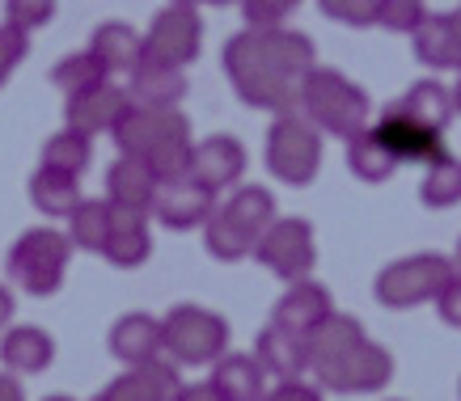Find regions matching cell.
Returning <instances> with one entry per match:
<instances>
[{
    "label": "cell",
    "instance_id": "obj_1",
    "mask_svg": "<svg viewBox=\"0 0 461 401\" xmlns=\"http://www.w3.org/2000/svg\"><path fill=\"white\" fill-rule=\"evenodd\" d=\"M224 76L254 111H293L305 72L318 64L313 42L284 26H246L224 42Z\"/></svg>",
    "mask_w": 461,
    "mask_h": 401
},
{
    "label": "cell",
    "instance_id": "obj_2",
    "mask_svg": "<svg viewBox=\"0 0 461 401\" xmlns=\"http://www.w3.org/2000/svg\"><path fill=\"white\" fill-rule=\"evenodd\" d=\"M114 148L123 156H136L153 169L161 182L182 178L186 161H191V119L174 106V111H153V106H131L111 131Z\"/></svg>",
    "mask_w": 461,
    "mask_h": 401
},
{
    "label": "cell",
    "instance_id": "obj_3",
    "mask_svg": "<svg viewBox=\"0 0 461 401\" xmlns=\"http://www.w3.org/2000/svg\"><path fill=\"white\" fill-rule=\"evenodd\" d=\"M296 106L309 123L318 127L321 136L348 139L356 131L368 127V114H373V102L356 81H348L343 72L335 68H313L305 72V81L296 89Z\"/></svg>",
    "mask_w": 461,
    "mask_h": 401
},
{
    "label": "cell",
    "instance_id": "obj_4",
    "mask_svg": "<svg viewBox=\"0 0 461 401\" xmlns=\"http://www.w3.org/2000/svg\"><path fill=\"white\" fill-rule=\"evenodd\" d=\"M77 245H72L68 233H59L51 224H39V228H26L17 236L9 254H5V271L26 296H56L64 288V275H68V263Z\"/></svg>",
    "mask_w": 461,
    "mask_h": 401
},
{
    "label": "cell",
    "instance_id": "obj_5",
    "mask_svg": "<svg viewBox=\"0 0 461 401\" xmlns=\"http://www.w3.org/2000/svg\"><path fill=\"white\" fill-rule=\"evenodd\" d=\"M448 279H453V258H445V254H406V258H393L390 266L377 271L373 296H377L381 308L402 313V308L432 305Z\"/></svg>",
    "mask_w": 461,
    "mask_h": 401
},
{
    "label": "cell",
    "instance_id": "obj_6",
    "mask_svg": "<svg viewBox=\"0 0 461 401\" xmlns=\"http://www.w3.org/2000/svg\"><path fill=\"white\" fill-rule=\"evenodd\" d=\"M267 169L284 186H309L321 169V131L301 111H280L267 131Z\"/></svg>",
    "mask_w": 461,
    "mask_h": 401
},
{
    "label": "cell",
    "instance_id": "obj_7",
    "mask_svg": "<svg viewBox=\"0 0 461 401\" xmlns=\"http://www.w3.org/2000/svg\"><path fill=\"white\" fill-rule=\"evenodd\" d=\"M161 338L178 368H212L229 351V321L203 305H178L161 317Z\"/></svg>",
    "mask_w": 461,
    "mask_h": 401
},
{
    "label": "cell",
    "instance_id": "obj_8",
    "mask_svg": "<svg viewBox=\"0 0 461 401\" xmlns=\"http://www.w3.org/2000/svg\"><path fill=\"white\" fill-rule=\"evenodd\" d=\"M254 258L276 279H284V283L305 279V275H313V266H318V233H313V224L301 220V216H276L271 228L258 236Z\"/></svg>",
    "mask_w": 461,
    "mask_h": 401
},
{
    "label": "cell",
    "instance_id": "obj_9",
    "mask_svg": "<svg viewBox=\"0 0 461 401\" xmlns=\"http://www.w3.org/2000/svg\"><path fill=\"white\" fill-rule=\"evenodd\" d=\"M318 385L326 393H339V397H364V393H381V388L393 380V355L381 343H356L351 351H343L339 360L321 363Z\"/></svg>",
    "mask_w": 461,
    "mask_h": 401
},
{
    "label": "cell",
    "instance_id": "obj_10",
    "mask_svg": "<svg viewBox=\"0 0 461 401\" xmlns=\"http://www.w3.org/2000/svg\"><path fill=\"white\" fill-rule=\"evenodd\" d=\"M199 51H203V22L195 4H169L144 30V59L186 68L199 59Z\"/></svg>",
    "mask_w": 461,
    "mask_h": 401
},
{
    "label": "cell",
    "instance_id": "obj_11",
    "mask_svg": "<svg viewBox=\"0 0 461 401\" xmlns=\"http://www.w3.org/2000/svg\"><path fill=\"white\" fill-rule=\"evenodd\" d=\"M216 211V194L208 186H199L195 178H169L161 182V191H157V203H153V216L161 228L169 233H195L208 224V216Z\"/></svg>",
    "mask_w": 461,
    "mask_h": 401
},
{
    "label": "cell",
    "instance_id": "obj_12",
    "mask_svg": "<svg viewBox=\"0 0 461 401\" xmlns=\"http://www.w3.org/2000/svg\"><path fill=\"white\" fill-rule=\"evenodd\" d=\"M64 102H68V106H64V123L85 131V136H111L114 127H119V119L131 111L127 89H119L111 76L98 85H89V89H81V94L64 97Z\"/></svg>",
    "mask_w": 461,
    "mask_h": 401
},
{
    "label": "cell",
    "instance_id": "obj_13",
    "mask_svg": "<svg viewBox=\"0 0 461 401\" xmlns=\"http://www.w3.org/2000/svg\"><path fill=\"white\" fill-rule=\"evenodd\" d=\"M246 174V148L238 136H208L195 139L191 161H186V178H195L199 186H208L212 194L233 191Z\"/></svg>",
    "mask_w": 461,
    "mask_h": 401
},
{
    "label": "cell",
    "instance_id": "obj_14",
    "mask_svg": "<svg viewBox=\"0 0 461 401\" xmlns=\"http://www.w3.org/2000/svg\"><path fill=\"white\" fill-rule=\"evenodd\" d=\"M182 388L178 380V363L174 360H149V363H131L114 376L111 385L102 388L106 401H174V393Z\"/></svg>",
    "mask_w": 461,
    "mask_h": 401
},
{
    "label": "cell",
    "instance_id": "obj_15",
    "mask_svg": "<svg viewBox=\"0 0 461 401\" xmlns=\"http://www.w3.org/2000/svg\"><path fill=\"white\" fill-rule=\"evenodd\" d=\"M373 131H377L381 144L398 156V165H428V161H436V156L445 153V136H440V131H428L423 123L398 114L393 106L381 114Z\"/></svg>",
    "mask_w": 461,
    "mask_h": 401
},
{
    "label": "cell",
    "instance_id": "obj_16",
    "mask_svg": "<svg viewBox=\"0 0 461 401\" xmlns=\"http://www.w3.org/2000/svg\"><path fill=\"white\" fill-rule=\"evenodd\" d=\"M254 355L258 363L267 368V376H276V380H296V376L309 372V343L305 334L288 330L280 321H267L258 338H254Z\"/></svg>",
    "mask_w": 461,
    "mask_h": 401
},
{
    "label": "cell",
    "instance_id": "obj_17",
    "mask_svg": "<svg viewBox=\"0 0 461 401\" xmlns=\"http://www.w3.org/2000/svg\"><path fill=\"white\" fill-rule=\"evenodd\" d=\"M330 313H335L330 288L305 275V279H293V283L284 288V296L276 300V308H271V321H280V325H288V330H296V334H309L321 317H330Z\"/></svg>",
    "mask_w": 461,
    "mask_h": 401
},
{
    "label": "cell",
    "instance_id": "obj_18",
    "mask_svg": "<svg viewBox=\"0 0 461 401\" xmlns=\"http://www.w3.org/2000/svg\"><path fill=\"white\" fill-rule=\"evenodd\" d=\"M106 346H111V355L123 363V368L157 360V355L166 351L161 317H153V313H123V317L111 325V334H106Z\"/></svg>",
    "mask_w": 461,
    "mask_h": 401
},
{
    "label": "cell",
    "instance_id": "obj_19",
    "mask_svg": "<svg viewBox=\"0 0 461 401\" xmlns=\"http://www.w3.org/2000/svg\"><path fill=\"white\" fill-rule=\"evenodd\" d=\"M0 363L17 376H39L56 363V338L42 325H5L0 330Z\"/></svg>",
    "mask_w": 461,
    "mask_h": 401
},
{
    "label": "cell",
    "instance_id": "obj_20",
    "mask_svg": "<svg viewBox=\"0 0 461 401\" xmlns=\"http://www.w3.org/2000/svg\"><path fill=\"white\" fill-rule=\"evenodd\" d=\"M157 191H161V178H157V174L144 165V161H136V156H123V153H119V161L106 169V199H111L114 208L153 216Z\"/></svg>",
    "mask_w": 461,
    "mask_h": 401
},
{
    "label": "cell",
    "instance_id": "obj_21",
    "mask_svg": "<svg viewBox=\"0 0 461 401\" xmlns=\"http://www.w3.org/2000/svg\"><path fill=\"white\" fill-rule=\"evenodd\" d=\"M127 97H131V106L174 111V106H182V97H186V68L144 59L140 68L127 76Z\"/></svg>",
    "mask_w": 461,
    "mask_h": 401
},
{
    "label": "cell",
    "instance_id": "obj_22",
    "mask_svg": "<svg viewBox=\"0 0 461 401\" xmlns=\"http://www.w3.org/2000/svg\"><path fill=\"white\" fill-rule=\"evenodd\" d=\"M208 385L216 388L224 401H263L267 388H271L258 355H241V351H224L221 360L212 363Z\"/></svg>",
    "mask_w": 461,
    "mask_h": 401
},
{
    "label": "cell",
    "instance_id": "obj_23",
    "mask_svg": "<svg viewBox=\"0 0 461 401\" xmlns=\"http://www.w3.org/2000/svg\"><path fill=\"white\" fill-rule=\"evenodd\" d=\"M102 258L119 271H136L153 258V233H149V216L144 211H123L114 208V224H111V241L102 249Z\"/></svg>",
    "mask_w": 461,
    "mask_h": 401
},
{
    "label": "cell",
    "instance_id": "obj_24",
    "mask_svg": "<svg viewBox=\"0 0 461 401\" xmlns=\"http://www.w3.org/2000/svg\"><path fill=\"white\" fill-rule=\"evenodd\" d=\"M411 51H415V59H420L423 68H432V72L461 68V34H457L453 13L423 17V26L411 34Z\"/></svg>",
    "mask_w": 461,
    "mask_h": 401
},
{
    "label": "cell",
    "instance_id": "obj_25",
    "mask_svg": "<svg viewBox=\"0 0 461 401\" xmlns=\"http://www.w3.org/2000/svg\"><path fill=\"white\" fill-rule=\"evenodd\" d=\"M89 51L102 59V68L111 72H131L144 64V34L136 26H127V22H102L94 30V39H89Z\"/></svg>",
    "mask_w": 461,
    "mask_h": 401
},
{
    "label": "cell",
    "instance_id": "obj_26",
    "mask_svg": "<svg viewBox=\"0 0 461 401\" xmlns=\"http://www.w3.org/2000/svg\"><path fill=\"white\" fill-rule=\"evenodd\" d=\"M393 111L406 114V119H415V123H423L428 131H440L445 136V127L453 123V89L448 85H440L436 76H423V81H415L411 89H406L398 102H393Z\"/></svg>",
    "mask_w": 461,
    "mask_h": 401
},
{
    "label": "cell",
    "instance_id": "obj_27",
    "mask_svg": "<svg viewBox=\"0 0 461 401\" xmlns=\"http://www.w3.org/2000/svg\"><path fill=\"white\" fill-rule=\"evenodd\" d=\"M343 161H348V174L356 182H364V186H381V182H390L393 174H398V156L385 148L377 139V131L373 127H364V131H356V136H348V148H343Z\"/></svg>",
    "mask_w": 461,
    "mask_h": 401
},
{
    "label": "cell",
    "instance_id": "obj_28",
    "mask_svg": "<svg viewBox=\"0 0 461 401\" xmlns=\"http://www.w3.org/2000/svg\"><path fill=\"white\" fill-rule=\"evenodd\" d=\"M81 178H72V174H59L51 165H39L30 174V203L34 211H42L47 220H68L77 203H81Z\"/></svg>",
    "mask_w": 461,
    "mask_h": 401
},
{
    "label": "cell",
    "instance_id": "obj_29",
    "mask_svg": "<svg viewBox=\"0 0 461 401\" xmlns=\"http://www.w3.org/2000/svg\"><path fill=\"white\" fill-rule=\"evenodd\" d=\"M305 343H309V372H318L321 363H330L339 360L343 351H351L356 343H364V325L351 313H330V317H321L313 330L305 334Z\"/></svg>",
    "mask_w": 461,
    "mask_h": 401
},
{
    "label": "cell",
    "instance_id": "obj_30",
    "mask_svg": "<svg viewBox=\"0 0 461 401\" xmlns=\"http://www.w3.org/2000/svg\"><path fill=\"white\" fill-rule=\"evenodd\" d=\"M111 224H114V203L111 199H81L77 211L68 216V236L72 245L85 254H102L111 241Z\"/></svg>",
    "mask_w": 461,
    "mask_h": 401
},
{
    "label": "cell",
    "instance_id": "obj_31",
    "mask_svg": "<svg viewBox=\"0 0 461 401\" xmlns=\"http://www.w3.org/2000/svg\"><path fill=\"white\" fill-rule=\"evenodd\" d=\"M254 245H258V236L246 233L233 216L224 208H216L203 224V249H208L216 263H241V258H250Z\"/></svg>",
    "mask_w": 461,
    "mask_h": 401
},
{
    "label": "cell",
    "instance_id": "obj_32",
    "mask_svg": "<svg viewBox=\"0 0 461 401\" xmlns=\"http://www.w3.org/2000/svg\"><path fill=\"white\" fill-rule=\"evenodd\" d=\"M94 161V136H85L77 127L64 123V131L42 139V153H39V165H51L59 174H72V178H81L85 169Z\"/></svg>",
    "mask_w": 461,
    "mask_h": 401
},
{
    "label": "cell",
    "instance_id": "obj_33",
    "mask_svg": "<svg viewBox=\"0 0 461 401\" xmlns=\"http://www.w3.org/2000/svg\"><path fill=\"white\" fill-rule=\"evenodd\" d=\"M420 203L432 211H448L461 203V156L440 153L436 161L423 165L420 178Z\"/></svg>",
    "mask_w": 461,
    "mask_h": 401
},
{
    "label": "cell",
    "instance_id": "obj_34",
    "mask_svg": "<svg viewBox=\"0 0 461 401\" xmlns=\"http://www.w3.org/2000/svg\"><path fill=\"white\" fill-rule=\"evenodd\" d=\"M221 208L254 236H263L267 228H271V220L280 216V211H276V194L267 191V186H233V194L224 199Z\"/></svg>",
    "mask_w": 461,
    "mask_h": 401
},
{
    "label": "cell",
    "instance_id": "obj_35",
    "mask_svg": "<svg viewBox=\"0 0 461 401\" xmlns=\"http://www.w3.org/2000/svg\"><path fill=\"white\" fill-rule=\"evenodd\" d=\"M111 72L102 68V59L85 47V51H72V56H64L51 68V85H56L64 97H72V94H81V89H89V85H98V81H106Z\"/></svg>",
    "mask_w": 461,
    "mask_h": 401
},
{
    "label": "cell",
    "instance_id": "obj_36",
    "mask_svg": "<svg viewBox=\"0 0 461 401\" xmlns=\"http://www.w3.org/2000/svg\"><path fill=\"white\" fill-rule=\"evenodd\" d=\"M318 9L330 22H339V26H377L381 22V9H385V0H318Z\"/></svg>",
    "mask_w": 461,
    "mask_h": 401
},
{
    "label": "cell",
    "instance_id": "obj_37",
    "mask_svg": "<svg viewBox=\"0 0 461 401\" xmlns=\"http://www.w3.org/2000/svg\"><path fill=\"white\" fill-rule=\"evenodd\" d=\"M51 17H56V0H5V22L26 34L51 26Z\"/></svg>",
    "mask_w": 461,
    "mask_h": 401
},
{
    "label": "cell",
    "instance_id": "obj_38",
    "mask_svg": "<svg viewBox=\"0 0 461 401\" xmlns=\"http://www.w3.org/2000/svg\"><path fill=\"white\" fill-rule=\"evenodd\" d=\"M423 17H428V4H423V0H385L377 26L393 30V34H415V30L423 26Z\"/></svg>",
    "mask_w": 461,
    "mask_h": 401
},
{
    "label": "cell",
    "instance_id": "obj_39",
    "mask_svg": "<svg viewBox=\"0 0 461 401\" xmlns=\"http://www.w3.org/2000/svg\"><path fill=\"white\" fill-rule=\"evenodd\" d=\"M293 9H301V0H241L246 26H284Z\"/></svg>",
    "mask_w": 461,
    "mask_h": 401
},
{
    "label": "cell",
    "instance_id": "obj_40",
    "mask_svg": "<svg viewBox=\"0 0 461 401\" xmlns=\"http://www.w3.org/2000/svg\"><path fill=\"white\" fill-rule=\"evenodd\" d=\"M30 56V34L17 26H0V72L9 76V72H17V64H26Z\"/></svg>",
    "mask_w": 461,
    "mask_h": 401
},
{
    "label": "cell",
    "instance_id": "obj_41",
    "mask_svg": "<svg viewBox=\"0 0 461 401\" xmlns=\"http://www.w3.org/2000/svg\"><path fill=\"white\" fill-rule=\"evenodd\" d=\"M432 305H436V317L445 321L448 330H461V275L457 271H453V279L440 288V296H436Z\"/></svg>",
    "mask_w": 461,
    "mask_h": 401
},
{
    "label": "cell",
    "instance_id": "obj_42",
    "mask_svg": "<svg viewBox=\"0 0 461 401\" xmlns=\"http://www.w3.org/2000/svg\"><path fill=\"white\" fill-rule=\"evenodd\" d=\"M263 401H321V385H309V380H280L276 388H267Z\"/></svg>",
    "mask_w": 461,
    "mask_h": 401
},
{
    "label": "cell",
    "instance_id": "obj_43",
    "mask_svg": "<svg viewBox=\"0 0 461 401\" xmlns=\"http://www.w3.org/2000/svg\"><path fill=\"white\" fill-rule=\"evenodd\" d=\"M174 401H224V397L208 385V380H199V385H182L178 393H174Z\"/></svg>",
    "mask_w": 461,
    "mask_h": 401
},
{
    "label": "cell",
    "instance_id": "obj_44",
    "mask_svg": "<svg viewBox=\"0 0 461 401\" xmlns=\"http://www.w3.org/2000/svg\"><path fill=\"white\" fill-rule=\"evenodd\" d=\"M0 401H26V388H22V380H17V372H0Z\"/></svg>",
    "mask_w": 461,
    "mask_h": 401
},
{
    "label": "cell",
    "instance_id": "obj_45",
    "mask_svg": "<svg viewBox=\"0 0 461 401\" xmlns=\"http://www.w3.org/2000/svg\"><path fill=\"white\" fill-rule=\"evenodd\" d=\"M14 291L5 288V283H0V330H5V325H9V321H14Z\"/></svg>",
    "mask_w": 461,
    "mask_h": 401
},
{
    "label": "cell",
    "instance_id": "obj_46",
    "mask_svg": "<svg viewBox=\"0 0 461 401\" xmlns=\"http://www.w3.org/2000/svg\"><path fill=\"white\" fill-rule=\"evenodd\" d=\"M453 111L461 114V68H457V81H453Z\"/></svg>",
    "mask_w": 461,
    "mask_h": 401
},
{
    "label": "cell",
    "instance_id": "obj_47",
    "mask_svg": "<svg viewBox=\"0 0 461 401\" xmlns=\"http://www.w3.org/2000/svg\"><path fill=\"white\" fill-rule=\"evenodd\" d=\"M453 271L461 275V241H457V249H453Z\"/></svg>",
    "mask_w": 461,
    "mask_h": 401
},
{
    "label": "cell",
    "instance_id": "obj_48",
    "mask_svg": "<svg viewBox=\"0 0 461 401\" xmlns=\"http://www.w3.org/2000/svg\"><path fill=\"white\" fill-rule=\"evenodd\" d=\"M42 401H77V397H68V393H56V397H42Z\"/></svg>",
    "mask_w": 461,
    "mask_h": 401
},
{
    "label": "cell",
    "instance_id": "obj_49",
    "mask_svg": "<svg viewBox=\"0 0 461 401\" xmlns=\"http://www.w3.org/2000/svg\"><path fill=\"white\" fill-rule=\"evenodd\" d=\"M208 4H241V0H208Z\"/></svg>",
    "mask_w": 461,
    "mask_h": 401
},
{
    "label": "cell",
    "instance_id": "obj_50",
    "mask_svg": "<svg viewBox=\"0 0 461 401\" xmlns=\"http://www.w3.org/2000/svg\"><path fill=\"white\" fill-rule=\"evenodd\" d=\"M169 4H199V0H169Z\"/></svg>",
    "mask_w": 461,
    "mask_h": 401
},
{
    "label": "cell",
    "instance_id": "obj_51",
    "mask_svg": "<svg viewBox=\"0 0 461 401\" xmlns=\"http://www.w3.org/2000/svg\"><path fill=\"white\" fill-rule=\"evenodd\" d=\"M5 81H9V76H5V72H0V85H5Z\"/></svg>",
    "mask_w": 461,
    "mask_h": 401
},
{
    "label": "cell",
    "instance_id": "obj_52",
    "mask_svg": "<svg viewBox=\"0 0 461 401\" xmlns=\"http://www.w3.org/2000/svg\"><path fill=\"white\" fill-rule=\"evenodd\" d=\"M94 401H106V397H102V393H98V397H94Z\"/></svg>",
    "mask_w": 461,
    "mask_h": 401
},
{
    "label": "cell",
    "instance_id": "obj_53",
    "mask_svg": "<svg viewBox=\"0 0 461 401\" xmlns=\"http://www.w3.org/2000/svg\"><path fill=\"white\" fill-rule=\"evenodd\" d=\"M390 401H398V397H390Z\"/></svg>",
    "mask_w": 461,
    "mask_h": 401
},
{
    "label": "cell",
    "instance_id": "obj_54",
    "mask_svg": "<svg viewBox=\"0 0 461 401\" xmlns=\"http://www.w3.org/2000/svg\"><path fill=\"white\" fill-rule=\"evenodd\" d=\"M457 393H461V385H457Z\"/></svg>",
    "mask_w": 461,
    "mask_h": 401
}]
</instances>
